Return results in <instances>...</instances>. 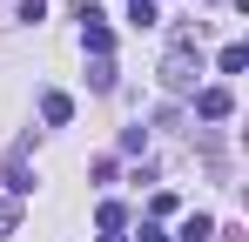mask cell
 I'll use <instances>...</instances> for the list:
<instances>
[{
    "mask_svg": "<svg viewBox=\"0 0 249 242\" xmlns=\"http://www.w3.org/2000/svg\"><path fill=\"white\" fill-rule=\"evenodd\" d=\"M196 74H202L196 40H189V34H175V47H168V61H162V81L175 87V94H189V87H196Z\"/></svg>",
    "mask_w": 249,
    "mask_h": 242,
    "instance_id": "cell-1",
    "label": "cell"
},
{
    "mask_svg": "<svg viewBox=\"0 0 249 242\" xmlns=\"http://www.w3.org/2000/svg\"><path fill=\"white\" fill-rule=\"evenodd\" d=\"M229 108H236V94H229V87H222V81H215V87H202V94H196V115H202V121H229Z\"/></svg>",
    "mask_w": 249,
    "mask_h": 242,
    "instance_id": "cell-2",
    "label": "cell"
},
{
    "mask_svg": "<svg viewBox=\"0 0 249 242\" xmlns=\"http://www.w3.org/2000/svg\"><path fill=\"white\" fill-rule=\"evenodd\" d=\"M81 47H88V54H94V61H108V47H115V34L101 27V14H94V7H88V14H81Z\"/></svg>",
    "mask_w": 249,
    "mask_h": 242,
    "instance_id": "cell-3",
    "label": "cell"
},
{
    "mask_svg": "<svg viewBox=\"0 0 249 242\" xmlns=\"http://www.w3.org/2000/svg\"><path fill=\"white\" fill-rule=\"evenodd\" d=\"M41 121L47 128H68V121H74V101H68V94H41Z\"/></svg>",
    "mask_w": 249,
    "mask_h": 242,
    "instance_id": "cell-4",
    "label": "cell"
},
{
    "mask_svg": "<svg viewBox=\"0 0 249 242\" xmlns=\"http://www.w3.org/2000/svg\"><path fill=\"white\" fill-rule=\"evenodd\" d=\"M175 242H215V222H209V215H189V222L175 229Z\"/></svg>",
    "mask_w": 249,
    "mask_h": 242,
    "instance_id": "cell-5",
    "label": "cell"
},
{
    "mask_svg": "<svg viewBox=\"0 0 249 242\" xmlns=\"http://www.w3.org/2000/svg\"><path fill=\"white\" fill-rule=\"evenodd\" d=\"M94 222H101V236H122V229H128V208H122V202H101Z\"/></svg>",
    "mask_w": 249,
    "mask_h": 242,
    "instance_id": "cell-6",
    "label": "cell"
},
{
    "mask_svg": "<svg viewBox=\"0 0 249 242\" xmlns=\"http://www.w3.org/2000/svg\"><path fill=\"white\" fill-rule=\"evenodd\" d=\"M215 68H222V74H243V68H249V47H222Z\"/></svg>",
    "mask_w": 249,
    "mask_h": 242,
    "instance_id": "cell-7",
    "label": "cell"
},
{
    "mask_svg": "<svg viewBox=\"0 0 249 242\" xmlns=\"http://www.w3.org/2000/svg\"><path fill=\"white\" fill-rule=\"evenodd\" d=\"M128 20H135V27H148V20H155V0H128Z\"/></svg>",
    "mask_w": 249,
    "mask_h": 242,
    "instance_id": "cell-8",
    "label": "cell"
},
{
    "mask_svg": "<svg viewBox=\"0 0 249 242\" xmlns=\"http://www.w3.org/2000/svg\"><path fill=\"white\" fill-rule=\"evenodd\" d=\"M14 222H20V202L7 195V202H0V236H7V229H14Z\"/></svg>",
    "mask_w": 249,
    "mask_h": 242,
    "instance_id": "cell-9",
    "label": "cell"
},
{
    "mask_svg": "<svg viewBox=\"0 0 249 242\" xmlns=\"http://www.w3.org/2000/svg\"><path fill=\"white\" fill-rule=\"evenodd\" d=\"M142 242H175V236H168V229H142Z\"/></svg>",
    "mask_w": 249,
    "mask_h": 242,
    "instance_id": "cell-10",
    "label": "cell"
}]
</instances>
